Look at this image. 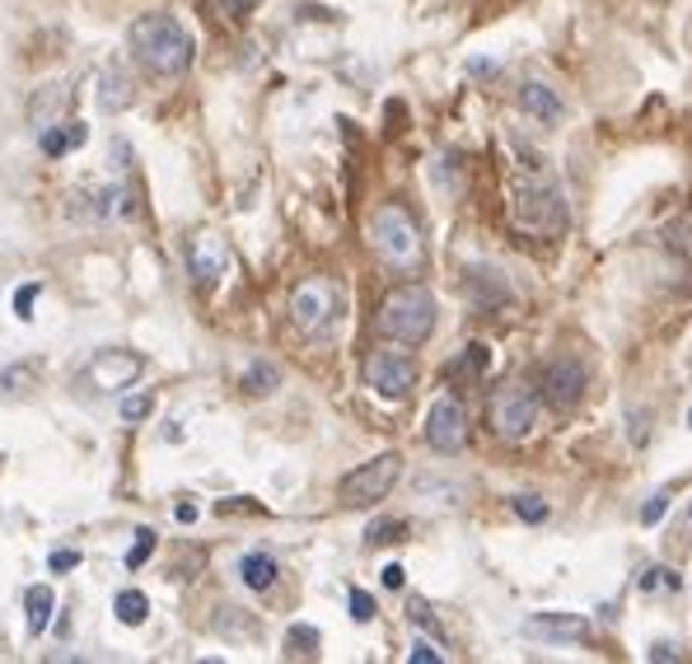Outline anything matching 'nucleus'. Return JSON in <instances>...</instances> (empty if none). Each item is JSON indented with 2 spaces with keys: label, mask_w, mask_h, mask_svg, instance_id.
Listing matches in <instances>:
<instances>
[{
  "label": "nucleus",
  "mask_w": 692,
  "mask_h": 664,
  "mask_svg": "<svg viewBox=\"0 0 692 664\" xmlns=\"http://www.w3.org/2000/svg\"><path fill=\"white\" fill-rule=\"evenodd\" d=\"M127 47L140 61V71L155 75V81H178L197 57V42L183 28V20H173L164 10H150V14H140V20H132Z\"/></svg>",
  "instance_id": "1"
},
{
  "label": "nucleus",
  "mask_w": 692,
  "mask_h": 664,
  "mask_svg": "<svg viewBox=\"0 0 692 664\" xmlns=\"http://www.w3.org/2000/svg\"><path fill=\"white\" fill-rule=\"evenodd\" d=\"M510 225L533 234V239H553L566 230V201L557 179L543 169V160H529L510 179Z\"/></svg>",
  "instance_id": "2"
},
{
  "label": "nucleus",
  "mask_w": 692,
  "mask_h": 664,
  "mask_svg": "<svg viewBox=\"0 0 692 664\" xmlns=\"http://www.w3.org/2000/svg\"><path fill=\"white\" fill-rule=\"evenodd\" d=\"M435 295L427 286H393L380 299V313H374V328L380 337L398 342V346H421L435 332Z\"/></svg>",
  "instance_id": "3"
},
{
  "label": "nucleus",
  "mask_w": 692,
  "mask_h": 664,
  "mask_svg": "<svg viewBox=\"0 0 692 664\" xmlns=\"http://www.w3.org/2000/svg\"><path fill=\"white\" fill-rule=\"evenodd\" d=\"M370 244L374 253L393 267V272H412V267H421V258H427V244H421V225L412 220V211L407 207H380L370 220Z\"/></svg>",
  "instance_id": "4"
},
{
  "label": "nucleus",
  "mask_w": 692,
  "mask_h": 664,
  "mask_svg": "<svg viewBox=\"0 0 692 664\" xmlns=\"http://www.w3.org/2000/svg\"><path fill=\"white\" fill-rule=\"evenodd\" d=\"M342 286L328 276H309L291 291V323L305 332L309 342H328L342 323Z\"/></svg>",
  "instance_id": "5"
},
{
  "label": "nucleus",
  "mask_w": 692,
  "mask_h": 664,
  "mask_svg": "<svg viewBox=\"0 0 692 664\" xmlns=\"http://www.w3.org/2000/svg\"><path fill=\"white\" fill-rule=\"evenodd\" d=\"M398 478H403V454H374L370 464H356L346 478L337 482V501L342 505H374V501H384L393 487H398Z\"/></svg>",
  "instance_id": "6"
},
{
  "label": "nucleus",
  "mask_w": 692,
  "mask_h": 664,
  "mask_svg": "<svg viewBox=\"0 0 692 664\" xmlns=\"http://www.w3.org/2000/svg\"><path fill=\"white\" fill-rule=\"evenodd\" d=\"M486 426H492L496 440L519 445V440H529L533 426H539V398H533L529 389H519V384L496 389L492 403H486Z\"/></svg>",
  "instance_id": "7"
},
{
  "label": "nucleus",
  "mask_w": 692,
  "mask_h": 664,
  "mask_svg": "<svg viewBox=\"0 0 692 664\" xmlns=\"http://www.w3.org/2000/svg\"><path fill=\"white\" fill-rule=\"evenodd\" d=\"M366 384L388 403H403L407 393L417 389V360L407 352H393V346H380V352L366 356Z\"/></svg>",
  "instance_id": "8"
},
{
  "label": "nucleus",
  "mask_w": 692,
  "mask_h": 664,
  "mask_svg": "<svg viewBox=\"0 0 692 664\" xmlns=\"http://www.w3.org/2000/svg\"><path fill=\"white\" fill-rule=\"evenodd\" d=\"M427 445L435 454H459L468 445V413L459 398H435L431 413H427Z\"/></svg>",
  "instance_id": "9"
},
{
  "label": "nucleus",
  "mask_w": 692,
  "mask_h": 664,
  "mask_svg": "<svg viewBox=\"0 0 692 664\" xmlns=\"http://www.w3.org/2000/svg\"><path fill=\"white\" fill-rule=\"evenodd\" d=\"M140 374H146V356H136V352H99L85 366V379L94 389H103V393L132 389Z\"/></svg>",
  "instance_id": "10"
},
{
  "label": "nucleus",
  "mask_w": 692,
  "mask_h": 664,
  "mask_svg": "<svg viewBox=\"0 0 692 664\" xmlns=\"http://www.w3.org/2000/svg\"><path fill=\"white\" fill-rule=\"evenodd\" d=\"M580 398H585V366L576 356H557L543 370V403L557 407V413H571Z\"/></svg>",
  "instance_id": "11"
},
{
  "label": "nucleus",
  "mask_w": 692,
  "mask_h": 664,
  "mask_svg": "<svg viewBox=\"0 0 692 664\" xmlns=\"http://www.w3.org/2000/svg\"><path fill=\"white\" fill-rule=\"evenodd\" d=\"M187 272H193V281L201 291H211L215 281L230 272L225 239H215V234H193V239H187Z\"/></svg>",
  "instance_id": "12"
},
{
  "label": "nucleus",
  "mask_w": 692,
  "mask_h": 664,
  "mask_svg": "<svg viewBox=\"0 0 692 664\" xmlns=\"http://www.w3.org/2000/svg\"><path fill=\"white\" fill-rule=\"evenodd\" d=\"M529 637H543V641H580L590 631V623L580 613H533L524 623Z\"/></svg>",
  "instance_id": "13"
},
{
  "label": "nucleus",
  "mask_w": 692,
  "mask_h": 664,
  "mask_svg": "<svg viewBox=\"0 0 692 664\" xmlns=\"http://www.w3.org/2000/svg\"><path fill=\"white\" fill-rule=\"evenodd\" d=\"M85 140H89V126L81 118H61L57 126H47V132H42V155H47V160H61V155L81 150Z\"/></svg>",
  "instance_id": "14"
},
{
  "label": "nucleus",
  "mask_w": 692,
  "mask_h": 664,
  "mask_svg": "<svg viewBox=\"0 0 692 664\" xmlns=\"http://www.w3.org/2000/svg\"><path fill=\"white\" fill-rule=\"evenodd\" d=\"M519 108H524L533 122H543V126L561 122V99H557V89H547V85H539V81H524V85H519Z\"/></svg>",
  "instance_id": "15"
},
{
  "label": "nucleus",
  "mask_w": 692,
  "mask_h": 664,
  "mask_svg": "<svg viewBox=\"0 0 692 664\" xmlns=\"http://www.w3.org/2000/svg\"><path fill=\"white\" fill-rule=\"evenodd\" d=\"M276 557H272V552H248V557L239 562V580L248 585V590H272V585H276Z\"/></svg>",
  "instance_id": "16"
},
{
  "label": "nucleus",
  "mask_w": 692,
  "mask_h": 664,
  "mask_svg": "<svg viewBox=\"0 0 692 664\" xmlns=\"http://www.w3.org/2000/svg\"><path fill=\"white\" fill-rule=\"evenodd\" d=\"M127 103H132V81H127V71H122V66L103 71V75H99V108H103V113H122Z\"/></svg>",
  "instance_id": "17"
},
{
  "label": "nucleus",
  "mask_w": 692,
  "mask_h": 664,
  "mask_svg": "<svg viewBox=\"0 0 692 664\" xmlns=\"http://www.w3.org/2000/svg\"><path fill=\"white\" fill-rule=\"evenodd\" d=\"M66 85H47L38 99H34V108H28V113H34V126L38 132H47V126H57L61 122V113H66Z\"/></svg>",
  "instance_id": "18"
},
{
  "label": "nucleus",
  "mask_w": 692,
  "mask_h": 664,
  "mask_svg": "<svg viewBox=\"0 0 692 664\" xmlns=\"http://www.w3.org/2000/svg\"><path fill=\"white\" fill-rule=\"evenodd\" d=\"M24 608H28V631H47V623H52V608H57V594L52 585H34V590L24 594Z\"/></svg>",
  "instance_id": "19"
},
{
  "label": "nucleus",
  "mask_w": 692,
  "mask_h": 664,
  "mask_svg": "<svg viewBox=\"0 0 692 664\" xmlns=\"http://www.w3.org/2000/svg\"><path fill=\"white\" fill-rule=\"evenodd\" d=\"M28 389H38V366H28V360H20V366H5L0 370V398H24Z\"/></svg>",
  "instance_id": "20"
},
{
  "label": "nucleus",
  "mask_w": 692,
  "mask_h": 664,
  "mask_svg": "<svg viewBox=\"0 0 692 664\" xmlns=\"http://www.w3.org/2000/svg\"><path fill=\"white\" fill-rule=\"evenodd\" d=\"M113 613H118L122 627H140V623L150 618V599L140 594V590H122V594L113 599Z\"/></svg>",
  "instance_id": "21"
},
{
  "label": "nucleus",
  "mask_w": 692,
  "mask_h": 664,
  "mask_svg": "<svg viewBox=\"0 0 692 664\" xmlns=\"http://www.w3.org/2000/svg\"><path fill=\"white\" fill-rule=\"evenodd\" d=\"M281 384V370L276 366H267V360H254V366L244 370V389L254 393V398H267V393H276Z\"/></svg>",
  "instance_id": "22"
},
{
  "label": "nucleus",
  "mask_w": 692,
  "mask_h": 664,
  "mask_svg": "<svg viewBox=\"0 0 692 664\" xmlns=\"http://www.w3.org/2000/svg\"><path fill=\"white\" fill-rule=\"evenodd\" d=\"M486 360H492V352H486L482 342H468L464 356L449 366V374H464V379H482L486 374Z\"/></svg>",
  "instance_id": "23"
},
{
  "label": "nucleus",
  "mask_w": 692,
  "mask_h": 664,
  "mask_svg": "<svg viewBox=\"0 0 692 664\" xmlns=\"http://www.w3.org/2000/svg\"><path fill=\"white\" fill-rule=\"evenodd\" d=\"M286 655H319V631L313 627H291L286 631Z\"/></svg>",
  "instance_id": "24"
},
{
  "label": "nucleus",
  "mask_w": 692,
  "mask_h": 664,
  "mask_svg": "<svg viewBox=\"0 0 692 664\" xmlns=\"http://www.w3.org/2000/svg\"><path fill=\"white\" fill-rule=\"evenodd\" d=\"M403 533H407L403 519H380V525H370V529H366V543H374V548H384V543H403Z\"/></svg>",
  "instance_id": "25"
},
{
  "label": "nucleus",
  "mask_w": 692,
  "mask_h": 664,
  "mask_svg": "<svg viewBox=\"0 0 692 664\" xmlns=\"http://www.w3.org/2000/svg\"><path fill=\"white\" fill-rule=\"evenodd\" d=\"M118 413H122V421H146L155 413V398L150 393H136V398H122Z\"/></svg>",
  "instance_id": "26"
},
{
  "label": "nucleus",
  "mask_w": 692,
  "mask_h": 664,
  "mask_svg": "<svg viewBox=\"0 0 692 664\" xmlns=\"http://www.w3.org/2000/svg\"><path fill=\"white\" fill-rule=\"evenodd\" d=\"M150 552H155V529H140V533H136V543H132V552H127V571L146 566Z\"/></svg>",
  "instance_id": "27"
},
{
  "label": "nucleus",
  "mask_w": 692,
  "mask_h": 664,
  "mask_svg": "<svg viewBox=\"0 0 692 664\" xmlns=\"http://www.w3.org/2000/svg\"><path fill=\"white\" fill-rule=\"evenodd\" d=\"M515 515L529 519V525H543V519H547V505H543L539 496H515Z\"/></svg>",
  "instance_id": "28"
},
{
  "label": "nucleus",
  "mask_w": 692,
  "mask_h": 664,
  "mask_svg": "<svg viewBox=\"0 0 692 664\" xmlns=\"http://www.w3.org/2000/svg\"><path fill=\"white\" fill-rule=\"evenodd\" d=\"M669 511V492H655L646 505H641V525H655V519H665Z\"/></svg>",
  "instance_id": "29"
},
{
  "label": "nucleus",
  "mask_w": 692,
  "mask_h": 664,
  "mask_svg": "<svg viewBox=\"0 0 692 664\" xmlns=\"http://www.w3.org/2000/svg\"><path fill=\"white\" fill-rule=\"evenodd\" d=\"M346 604H351V618H356V623H370V618H374V599H370L366 590H351V599H346Z\"/></svg>",
  "instance_id": "30"
},
{
  "label": "nucleus",
  "mask_w": 692,
  "mask_h": 664,
  "mask_svg": "<svg viewBox=\"0 0 692 664\" xmlns=\"http://www.w3.org/2000/svg\"><path fill=\"white\" fill-rule=\"evenodd\" d=\"M407 660H412V664H440V660H445V651H435L431 641H412V651H407Z\"/></svg>",
  "instance_id": "31"
},
{
  "label": "nucleus",
  "mask_w": 692,
  "mask_h": 664,
  "mask_svg": "<svg viewBox=\"0 0 692 664\" xmlns=\"http://www.w3.org/2000/svg\"><path fill=\"white\" fill-rule=\"evenodd\" d=\"M659 585H669V590H674L679 580H674V571H665V566H651L646 580H641V590H659Z\"/></svg>",
  "instance_id": "32"
},
{
  "label": "nucleus",
  "mask_w": 692,
  "mask_h": 664,
  "mask_svg": "<svg viewBox=\"0 0 692 664\" xmlns=\"http://www.w3.org/2000/svg\"><path fill=\"white\" fill-rule=\"evenodd\" d=\"M34 299H38V286H24L20 295H14V313H20V319H34V313H28V309H34Z\"/></svg>",
  "instance_id": "33"
},
{
  "label": "nucleus",
  "mask_w": 692,
  "mask_h": 664,
  "mask_svg": "<svg viewBox=\"0 0 692 664\" xmlns=\"http://www.w3.org/2000/svg\"><path fill=\"white\" fill-rule=\"evenodd\" d=\"M71 566H81V552H71V548L52 552V571H71Z\"/></svg>",
  "instance_id": "34"
},
{
  "label": "nucleus",
  "mask_w": 692,
  "mask_h": 664,
  "mask_svg": "<svg viewBox=\"0 0 692 664\" xmlns=\"http://www.w3.org/2000/svg\"><path fill=\"white\" fill-rule=\"evenodd\" d=\"M220 5H225V14H234V20H244V14L258 10V0H220Z\"/></svg>",
  "instance_id": "35"
},
{
  "label": "nucleus",
  "mask_w": 692,
  "mask_h": 664,
  "mask_svg": "<svg viewBox=\"0 0 692 664\" xmlns=\"http://www.w3.org/2000/svg\"><path fill=\"white\" fill-rule=\"evenodd\" d=\"M380 576H384V585H388V590H403V580H407V571H403L398 562H393V566H384Z\"/></svg>",
  "instance_id": "36"
},
{
  "label": "nucleus",
  "mask_w": 692,
  "mask_h": 664,
  "mask_svg": "<svg viewBox=\"0 0 692 664\" xmlns=\"http://www.w3.org/2000/svg\"><path fill=\"white\" fill-rule=\"evenodd\" d=\"M651 660H683V655H679V645H655Z\"/></svg>",
  "instance_id": "37"
},
{
  "label": "nucleus",
  "mask_w": 692,
  "mask_h": 664,
  "mask_svg": "<svg viewBox=\"0 0 692 664\" xmlns=\"http://www.w3.org/2000/svg\"><path fill=\"white\" fill-rule=\"evenodd\" d=\"M178 519H183V525H193V519H197V505L183 501V505H178Z\"/></svg>",
  "instance_id": "38"
},
{
  "label": "nucleus",
  "mask_w": 692,
  "mask_h": 664,
  "mask_svg": "<svg viewBox=\"0 0 692 664\" xmlns=\"http://www.w3.org/2000/svg\"><path fill=\"white\" fill-rule=\"evenodd\" d=\"M688 421H692V413H688Z\"/></svg>",
  "instance_id": "39"
}]
</instances>
